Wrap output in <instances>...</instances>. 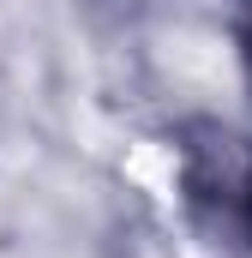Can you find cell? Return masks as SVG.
<instances>
[{
    "label": "cell",
    "mask_w": 252,
    "mask_h": 258,
    "mask_svg": "<svg viewBox=\"0 0 252 258\" xmlns=\"http://www.w3.org/2000/svg\"><path fill=\"white\" fill-rule=\"evenodd\" d=\"M246 210H252V198H246Z\"/></svg>",
    "instance_id": "2"
},
{
    "label": "cell",
    "mask_w": 252,
    "mask_h": 258,
    "mask_svg": "<svg viewBox=\"0 0 252 258\" xmlns=\"http://www.w3.org/2000/svg\"><path fill=\"white\" fill-rule=\"evenodd\" d=\"M246 66H252V30H246Z\"/></svg>",
    "instance_id": "1"
}]
</instances>
